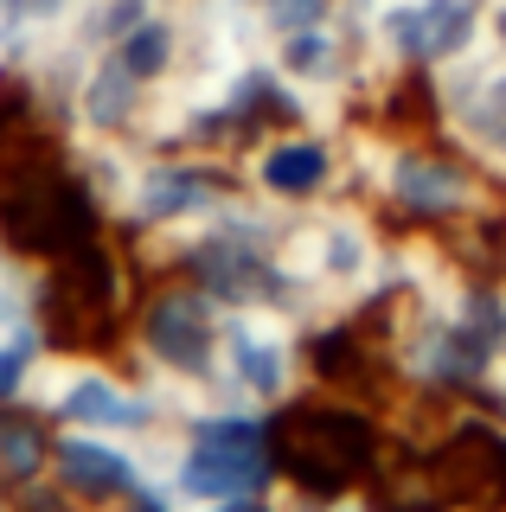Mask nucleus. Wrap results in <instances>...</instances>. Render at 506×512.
<instances>
[{
  "instance_id": "423d86ee",
  "label": "nucleus",
  "mask_w": 506,
  "mask_h": 512,
  "mask_svg": "<svg viewBox=\"0 0 506 512\" xmlns=\"http://www.w3.org/2000/svg\"><path fill=\"white\" fill-rule=\"evenodd\" d=\"M148 346L154 359L173 365V372H212L218 346H225V320H218V301L205 288H180V295H161L148 314Z\"/></svg>"
},
{
  "instance_id": "9b49d317",
  "label": "nucleus",
  "mask_w": 506,
  "mask_h": 512,
  "mask_svg": "<svg viewBox=\"0 0 506 512\" xmlns=\"http://www.w3.org/2000/svg\"><path fill=\"white\" fill-rule=\"evenodd\" d=\"M334 512H372V506H334Z\"/></svg>"
},
{
  "instance_id": "6e6552de",
  "label": "nucleus",
  "mask_w": 506,
  "mask_h": 512,
  "mask_svg": "<svg viewBox=\"0 0 506 512\" xmlns=\"http://www.w3.org/2000/svg\"><path fill=\"white\" fill-rule=\"evenodd\" d=\"M65 480L77 493H97V500H109V493L135 487V468L116 455V448H97V442H71L65 448Z\"/></svg>"
},
{
  "instance_id": "f03ea898",
  "label": "nucleus",
  "mask_w": 506,
  "mask_h": 512,
  "mask_svg": "<svg viewBox=\"0 0 506 512\" xmlns=\"http://www.w3.org/2000/svg\"><path fill=\"white\" fill-rule=\"evenodd\" d=\"M276 455H270V423L244 410L199 416L193 448L180 455V487L199 500H237V493H270Z\"/></svg>"
},
{
  "instance_id": "20e7f679",
  "label": "nucleus",
  "mask_w": 506,
  "mask_h": 512,
  "mask_svg": "<svg viewBox=\"0 0 506 512\" xmlns=\"http://www.w3.org/2000/svg\"><path fill=\"white\" fill-rule=\"evenodd\" d=\"M225 378L237 397L250 404H289L295 397V378H302V346L289 333V314L276 308H244L237 320H225Z\"/></svg>"
},
{
  "instance_id": "0eeeda50",
  "label": "nucleus",
  "mask_w": 506,
  "mask_h": 512,
  "mask_svg": "<svg viewBox=\"0 0 506 512\" xmlns=\"http://www.w3.org/2000/svg\"><path fill=\"white\" fill-rule=\"evenodd\" d=\"M257 186L270 192V199L302 205V199L334 186V148L314 141V135H282V141H270V148L257 154Z\"/></svg>"
},
{
  "instance_id": "1a4fd4ad",
  "label": "nucleus",
  "mask_w": 506,
  "mask_h": 512,
  "mask_svg": "<svg viewBox=\"0 0 506 512\" xmlns=\"http://www.w3.org/2000/svg\"><path fill=\"white\" fill-rule=\"evenodd\" d=\"M263 13L282 26V32H302V26H321L334 13V0H263Z\"/></svg>"
},
{
  "instance_id": "9d476101",
  "label": "nucleus",
  "mask_w": 506,
  "mask_h": 512,
  "mask_svg": "<svg viewBox=\"0 0 506 512\" xmlns=\"http://www.w3.org/2000/svg\"><path fill=\"white\" fill-rule=\"evenodd\" d=\"M212 512H276V506L263 500V493H237V500H218Z\"/></svg>"
},
{
  "instance_id": "f257e3e1",
  "label": "nucleus",
  "mask_w": 506,
  "mask_h": 512,
  "mask_svg": "<svg viewBox=\"0 0 506 512\" xmlns=\"http://www.w3.org/2000/svg\"><path fill=\"white\" fill-rule=\"evenodd\" d=\"M270 455L276 474H289L314 500H346L378 474V429L353 397H314V404H289L270 423Z\"/></svg>"
},
{
  "instance_id": "7ed1b4c3",
  "label": "nucleus",
  "mask_w": 506,
  "mask_h": 512,
  "mask_svg": "<svg viewBox=\"0 0 506 512\" xmlns=\"http://www.w3.org/2000/svg\"><path fill=\"white\" fill-rule=\"evenodd\" d=\"M372 186L385 192L391 212L417 224H455L487 212L481 205V173L462 154H430V148H385L372 160Z\"/></svg>"
},
{
  "instance_id": "39448f33",
  "label": "nucleus",
  "mask_w": 506,
  "mask_h": 512,
  "mask_svg": "<svg viewBox=\"0 0 506 512\" xmlns=\"http://www.w3.org/2000/svg\"><path fill=\"white\" fill-rule=\"evenodd\" d=\"M474 26H481V13H474V0H391L385 13H378V32H385V45L410 64H449L468 52Z\"/></svg>"
}]
</instances>
